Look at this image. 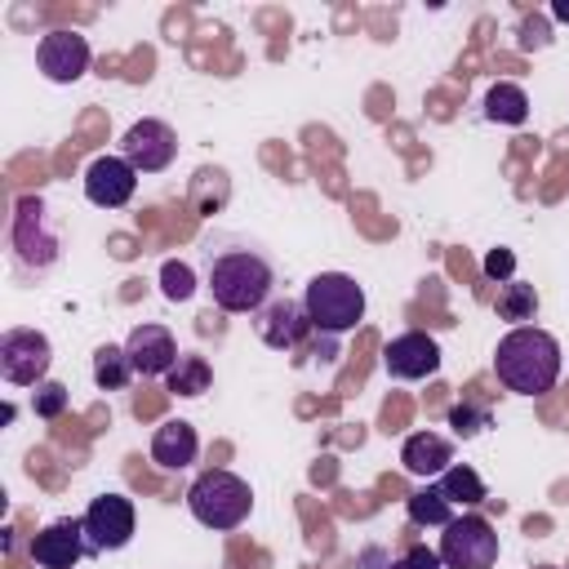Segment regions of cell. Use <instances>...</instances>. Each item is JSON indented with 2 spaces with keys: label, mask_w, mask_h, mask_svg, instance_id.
I'll list each match as a JSON object with an SVG mask.
<instances>
[{
  "label": "cell",
  "mask_w": 569,
  "mask_h": 569,
  "mask_svg": "<svg viewBox=\"0 0 569 569\" xmlns=\"http://www.w3.org/2000/svg\"><path fill=\"white\" fill-rule=\"evenodd\" d=\"M204 284L218 311L231 316H258L276 298V267L271 258L249 244V240H222L218 249L209 244L204 262Z\"/></svg>",
  "instance_id": "1"
},
{
  "label": "cell",
  "mask_w": 569,
  "mask_h": 569,
  "mask_svg": "<svg viewBox=\"0 0 569 569\" xmlns=\"http://www.w3.org/2000/svg\"><path fill=\"white\" fill-rule=\"evenodd\" d=\"M13 253L22 267H36V271L53 267V258H58V236L49 227L40 196H22L13 204Z\"/></svg>",
  "instance_id": "7"
},
{
  "label": "cell",
  "mask_w": 569,
  "mask_h": 569,
  "mask_svg": "<svg viewBox=\"0 0 569 569\" xmlns=\"http://www.w3.org/2000/svg\"><path fill=\"white\" fill-rule=\"evenodd\" d=\"M160 293H164L169 302H187V298L196 293V271H191L187 262L169 258V262L160 267Z\"/></svg>",
  "instance_id": "24"
},
{
  "label": "cell",
  "mask_w": 569,
  "mask_h": 569,
  "mask_svg": "<svg viewBox=\"0 0 569 569\" xmlns=\"http://www.w3.org/2000/svg\"><path fill=\"white\" fill-rule=\"evenodd\" d=\"M493 311H498V320H511L520 329L525 320L538 316V289L525 284V280H502L498 284V298H493Z\"/></svg>",
  "instance_id": "21"
},
{
  "label": "cell",
  "mask_w": 569,
  "mask_h": 569,
  "mask_svg": "<svg viewBox=\"0 0 569 569\" xmlns=\"http://www.w3.org/2000/svg\"><path fill=\"white\" fill-rule=\"evenodd\" d=\"M129 378H138V373H133L124 347H111V342H107V347L93 351V382H98L102 391H124Z\"/></svg>",
  "instance_id": "23"
},
{
  "label": "cell",
  "mask_w": 569,
  "mask_h": 569,
  "mask_svg": "<svg viewBox=\"0 0 569 569\" xmlns=\"http://www.w3.org/2000/svg\"><path fill=\"white\" fill-rule=\"evenodd\" d=\"M538 569H556V565H538Z\"/></svg>",
  "instance_id": "31"
},
{
  "label": "cell",
  "mask_w": 569,
  "mask_h": 569,
  "mask_svg": "<svg viewBox=\"0 0 569 569\" xmlns=\"http://www.w3.org/2000/svg\"><path fill=\"white\" fill-rule=\"evenodd\" d=\"M67 400H71V391L62 387V382H40L36 387V396H31V409H36V418H58L62 409H67Z\"/></svg>",
  "instance_id": "25"
},
{
  "label": "cell",
  "mask_w": 569,
  "mask_h": 569,
  "mask_svg": "<svg viewBox=\"0 0 569 569\" xmlns=\"http://www.w3.org/2000/svg\"><path fill=\"white\" fill-rule=\"evenodd\" d=\"M187 507H191V516H196L204 529H236V525L249 520L253 493H249V485H244L236 471L209 467V471H200V476L191 480Z\"/></svg>",
  "instance_id": "4"
},
{
  "label": "cell",
  "mask_w": 569,
  "mask_h": 569,
  "mask_svg": "<svg viewBox=\"0 0 569 569\" xmlns=\"http://www.w3.org/2000/svg\"><path fill=\"white\" fill-rule=\"evenodd\" d=\"M382 369L400 382H418V378H431L440 369V347L431 333L422 329H405L396 333L387 347H382Z\"/></svg>",
  "instance_id": "12"
},
{
  "label": "cell",
  "mask_w": 569,
  "mask_h": 569,
  "mask_svg": "<svg viewBox=\"0 0 569 569\" xmlns=\"http://www.w3.org/2000/svg\"><path fill=\"white\" fill-rule=\"evenodd\" d=\"M253 329H258V338H262L271 351H293V347H302V338L311 333V320H307V307H302L298 298L276 293V298L258 311Z\"/></svg>",
  "instance_id": "14"
},
{
  "label": "cell",
  "mask_w": 569,
  "mask_h": 569,
  "mask_svg": "<svg viewBox=\"0 0 569 569\" xmlns=\"http://www.w3.org/2000/svg\"><path fill=\"white\" fill-rule=\"evenodd\" d=\"M120 156H124L138 173H160V169H169L173 156H178V133H173L164 120L142 116V120H133V124L124 129Z\"/></svg>",
  "instance_id": "9"
},
{
  "label": "cell",
  "mask_w": 569,
  "mask_h": 569,
  "mask_svg": "<svg viewBox=\"0 0 569 569\" xmlns=\"http://www.w3.org/2000/svg\"><path fill=\"white\" fill-rule=\"evenodd\" d=\"M196 453H200V436H196V427L187 418H164L156 427V436H151V462L156 467L182 471V467L196 462Z\"/></svg>",
  "instance_id": "16"
},
{
  "label": "cell",
  "mask_w": 569,
  "mask_h": 569,
  "mask_svg": "<svg viewBox=\"0 0 569 569\" xmlns=\"http://www.w3.org/2000/svg\"><path fill=\"white\" fill-rule=\"evenodd\" d=\"M89 62H93V49H89V40H84L80 31H71V27H53V31H44L40 44H36V67H40V76L53 80V84H76V80L89 71Z\"/></svg>",
  "instance_id": "8"
},
{
  "label": "cell",
  "mask_w": 569,
  "mask_h": 569,
  "mask_svg": "<svg viewBox=\"0 0 569 569\" xmlns=\"http://www.w3.org/2000/svg\"><path fill=\"white\" fill-rule=\"evenodd\" d=\"M84 556H93L89 551V538H84V520H71V516L44 525L31 538V560L40 569H76Z\"/></svg>",
  "instance_id": "13"
},
{
  "label": "cell",
  "mask_w": 569,
  "mask_h": 569,
  "mask_svg": "<svg viewBox=\"0 0 569 569\" xmlns=\"http://www.w3.org/2000/svg\"><path fill=\"white\" fill-rule=\"evenodd\" d=\"M485 116L493 124H525L529 120V93L511 80H498L489 93H485Z\"/></svg>",
  "instance_id": "19"
},
{
  "label": "cell",
  "mask_w": 569,
  "mask_h": 569,
  "mask_svg": "<svg viewBox=\"0 0 569 569\" xmlns=\"http://www.w3.org/2000/svg\"><path fill=\"white\" fill-rule=\"evenodd\" d=\"M138 191V169L124 156H93L84 164V196L98 209H120Z\"/></svg>",
  "instance_id": "11"
},
{
  "label": "cell",
  "mask_w": 569,
  "mask_h": 569,
  "mask_svg": "<svg viewBox=\"0 0 569 569\" xmlns=\"http://www.w3.org/2000/svg\"><path fill=\"white\" fill-rule=\"evenodd\" d=\"M449 427H453V436L471 440V436H480L489 427V409H480V405H453L449 409Z\"/></svg>",
  "instance_id": "26"
},
{
  "label": "cell",
  "mask_w": 569,
  "mask_h": 569,
  "mask_svg": "<svg viewBox=\"0 0 569 569\" xmlns=\"http://www.w3.org/2000/svg\"><path fill=\"white\" fill-rule=\"evenodd\" d=\"M551 18H560V22H569V0H556V4H551Z\"/></svg>",
  "instance_id": "30"
},
{
  "label": "cell",
  "mask_w": 569,
  "mask_h": 569,
  "mask_svg": "<svg viewBox=\"0 0 569 569\" xmlns=\"http://www.w3.org/2000/svg\"><path fill=\"white\" fill-rule=\"evenodd\" d=\"M449 462H453V445H449L440 431H413V436L405 440V449H400V467H405L409 476H422V480L440 476Z\"/></svg>",
  "instance_id": "17"
},
{
  "label": "cell",
  "mask_w": 569,
  "mask_h": 569,
  "mask_svg": "<svg viewBox=\"0 0 569 569\" xmlns=\"http://www.w3.org/2000/svg\"><path fill=\"white\" fill-rule=\"evenodd\" d=\"M480 267H485L489 280H511V271H516V253H511V249H489Z\"/></svg>",
  "instance_id": "28"
},
{
  "label": "cell",
  "mask_w": 569,
  "mask_h": 569,
  "mask_svg": "<svg viewBox=\"0 0 569 569\" xmlns=\"http://www.w3.org/2000/svg\"><path fill=\"white\" fill-rule=\"evenodd\" d=\"M493 373L516 396H547L560 378V342L538 325H520L498 338Z\"/></svg>",
  "instance_id": "2"
},
{
  "label": "cell",
  "mask_w": 569,
  "mask_h": 569,
  "mask_svg": "<svg viewBox=\"0 0 569 569\" xmlns=\"http://www.w3.org/2000/svg\"><path fill=\"white\" fill-rule=\"evenodd\" d=\"M387 569H445L440 565V551H431V547H422V542H413L400 560H391Z\"/></svg>",
  "instance_id": "27"
},
{
  "label": "cell",
  "mask_w": 569,
  "mask_h": 569,
  "mask_svg": "<svg viewBox=\"0 0 569 569\" xmlns=\"http://www.w3.org/2000/svg\"><path fill=\"white\" fill-rule=\"evenodd\" d=\"M80 520H84L89 551H120V547H129L133 525H138L133 502L124 493H98Z\"/></svg>",
  "instance_id": "10"
},
{
  "label": "cell",
  "mask_w": 569,
  "mask_h": 569,
  "mask_svg": "<svg viewBox=\"0 0 569 569\" xmlns=\"http://www.w3.org/2000/svg\"><path fill=\"white\" fill-rule=\"evenodd\" d=\"M436 485H440V493L453 502V507H480L489 493H485V480L467 467V462H449L440 476H436Z\"/></svg>",
  "instance_id": "20"
},
{
  "label": "cell",
  "mask_w": 569,
  "mask_h": 569,
  "mask_svg": "<svg viewBox=\"0 0 569 569\" xmlns=\"http://www.w3.org/2000/svg\"><path fill=\"white\" fill-rule=\"evenodd\" d=\"M302 307H307V320H311L316 333L338 338V333H351L365 320V289L347 271H320V276L307 280Z\"/></svg>",
  "instance_id": "3"
},
{
  "label": "cell",
  "mask_w": 569,
  "mask_h": 569,
  "mask_svg": "<svg viewBox=\"0 0 569 569\" xmlns=\"http://www.w3.org/2000/svg\"><path fill=\"white\" fill-rule=\"evenodd\" d=\"M440 565L445 569H493L498 565V533L485 516L467 511V516H453L440 533Z\"/></svg>",
  "instance_id": "5"
},
{
  "label": "cell",
  "mask_w": 569,
  "mask_h": 569,
  "mask_svg": "<svg viewBox=\"0 0 569 569\" xmlns=\"http://www.w3.org/2000/svg\"><path fill=\"white\" fill-rule=\"evenodd\" d=\"M124 356L133 365L138 378H164L173 365H178V342L164 325H133L129 338H124Z\"/></svg>",
  "instance_id": "15"
},
{
  "label": "cell",
  "mask_w": 569,
  "mask_h": 569,
  "mask_svg": "<svg viewBox=\"0 0 569 569\" xmlns=\"http://www.w3.org/2000/svg\"><path fill=\"white\" fill-rule=\"evenodd\" d=\"M520 36H525L520 44H542V36H547V27H542V22H525V27H520Z\"/></svg>",
  "instance_id": "29"
},
{
  "label": "cell",
  "mask_w": 569,
  "mask_h": 569,
  "mask_svg": "<svg viewBox=\"0 0 569 569\" xmlns=\"http://www.w3.org/2000/svg\"><path fill=\"white\" fill-rule=\"evenodd\" d=\"M164 387L173 391V396H204L209 387H213V369H209V360L204 356H196V351H182L178 356V365L164 373Z\"/></svg>",
  "instance_id": "18"
},
{
  "label": "cell",
  "mask_w": 569,
  "mask_h": 569,
  "mask_svg": "<svg viewBox=\"0 0 569 569\" xmlns=\"http://www.w3.org/2000/svg\"><path fill=\"white\" fill-rule=\"evenodd\" d=\"M53 365V347L40 329H4L0 333V378L9 387H40Z\"/></svg>",
  "instance_id": "6"
},
{
  "label": "cell",
  "mask_w": 569,
  "mask_h": 569,
  "mask_svg": "<svg viewBox=\"0 0 569 569\" xmlns=\"http://www.w3.org/2000/svg\"><path fill=\"white\" fill-rule=\"evenodd\" d=\"M405 511L413 525H427V529H445L453 520V502L440 493V485H427V489H413L405 498Z\"/></svg>",
  "instance_id": "22"
}]
</instances>
